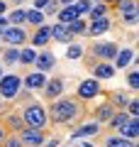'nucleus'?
<instances>
[{
	"label": "nucleus",
	"mask_w": 139,
	"mask_h": 147,
	"mask_svg": "<svg viewBox=\"0 0 139 147\" xmlns=\"http://www.w3.org/2000/svg\"><path fill=\"white\" fill-rule=\"evenodd\" d=\"M46 115H49V125L54 127H76L88 115V105H83L73 96H61L46 105Z\"/></svg>",
	"instance_id": "obj_1"
},
{
	"label": "nucleus",
	"mask_w": 139,
	"mask_h": 147,
	"mask_svg": "<svg viewBox=\"0 0 139 147\" xmlns=\"http://www.w3.org/2000/svg\"><path fill=\"white\" fill-rule=\"evenodd\" d=\"M20 115L25 127H32V130H49V115H46V105L41 100H32L25 108H20Z\"/></svg>",
	"instance_id": "obj_2"
},
{
	"label": "nucleus",
	"mask_w": 139,
	"mask_h": 147,
	"mask_svg": "<svg viewBox=\"0 0 139 147\" xmlns=\"http://www.w3.org/2000/svg\"><path fill=\"white\" fill-rule=\"evenodd\" d=\"M117 52H120L117 42H100V39H93V42L86 47V57H90L93 61H108V64L115 61Z\"/></svg>",
	"instance_id": "obj_3"
},
{
	"label": "nucleus",
	"mask_w": 139,
	"mask_h": 147,
	"mask_svg": "<svg viewBox=\"0 0 139 147\" xmlns=\"http://www.w3.org/2000/svg\"><path fill=\"white\" fill-rule=\"evenodd\" d=\"M29 42V30L27 27H7L0 34V47H10V49H22Z\"/></svg>",
	"instance_id": "obj_4"
},
{
	"label": "nucleus",
	"mask_w": 139,
	"mask_h": 147,
	"mask_svg": "<svg viewBox=\"0 0 139 147\" xmlns=\"http://www.w3.org/2000/svg\"><path fill=\"white\" fill-rule=\"evenodd\" d=\"M103 84H98L95 79H83V81H78V86H76V96L73 98L76 100H81L83 105H88L90 100H95L98 96H103Z\"/></svg>",
	"instance_id": "obj_5"
},
{
	"label": "nucleus",
	"mask_w": 139,
	"mask_h": 147,
	"mask_svg": "<svg viewBox=\"0 0 139 147\" xmlns=\"http://www.w3.org/2000/svg\"><path fill=\"white\" fill-rule=\"evenodd\" d=\"M20 91H22V76L20 74H5L0 79V100L3 103H12Z\"/></svg>",
	"instance_id": "obj_6"
},
{
	"label": "nucleus",
	"mask_w": 139,
	"mask_h": 147,
	"mask_svg": "<svg viewBox=\"0 0 139 147\" xmlns=\"http://www.w3.org/2000/svg\"><path fill=\"white\" fill-rule=\"evenodd\" d=\"M66 84L68 81L63 79V76H49V81H46V86L41 88V98L46 100V105L54 103L56 98H61L63 91H66Z\"/></svg>",
	"instance_id": "obj_7"
},
{
	"label": "nucleus",
	"mask_w": 139,
	"mask_h": 147,
	"mask_svg": "<svg viewBox=\"0 0 139 147\" xmlns=\"http://www.w3.org/2000/svg\"><path fill=\"white\" fill-rule=\"evenodd\" d=\"M49 135H51L49 130H32V127H22L17 132V137H20V142L25 147H41L49 140Z\"/></svg>",
	"instance_id": "obj_8"
},
{
	"label": "nucleus",
	"mask_w": 139,
	"mask_h": 147,
	"mask_svg": "<svg viewBox=\"0 0 139 147\" xmlns=\"http://www.w3.org/2000/svg\"><path fill=\"white\" fill-rule=\"evenodd\" d=\"M51 42V32H49V25H41V27H37V30H32L29 32V42H27V47H32V49H46V44Z\"/></svg>",
	"instance_id": "obj_9"
},
{
	"label": "nucleus",
	"mask_w": 139,
	"mask_h": 147,
	"mask_svg": "<svg viewBox=\"0 0 139 147\" xmlns=\"http://www.w3.org/2000/svg\"><path fill=\"white\" fill-rule=\"evenodd\" d=\"M49 76L46 74H39V71H29L22 76V88H27L29 93H41V88L46 86Z\"/></svg>",
	"instance_id": "obj_10"
},
{
	"label": "nucleus",
	"mask_w": 139,
	"mask_h": 147,
	"mask_svg": "<svg viewBox=\"0 0 139 147\" xmlns=\"http://www.w3.org/2000/svg\"><path fill=\"white\" fill-rule=\"evenodd\" d=\"M93 135H103V127H100L98 123H93V120L78 123L71 130V140H88V137H93Z\"/></svg>",
	"instance_id": "obj_11"
},
{
	"label": "nucleus",
	"mask_w": 139,
	"mask_h": 147,
	"mask_svg": "<svg viewBox=\"0 0 139 147\" xmlns=\"http://www.w3.org/2000/svg\"><path fill=\"white\" fill-rule=\"evenodd\" d=\"M115 113H117V110H115L112 105L108 103V100H103V103H98V105H93V108H90V120H93V123H98V125L103 127L105 123H108L110 118L115 115Z\"/></svg>",
	"instance_id": "obj_12"
},
{
	"label": "nucleus",
	"mask_w": 139,
	"mask_h": 147,
	"mask_svg": "<svg viewBox=\"0 0 139 147\" xmlns=\"http://www.w3.org/2000/svg\"><path fill=\"white\" fill-rule=\"evenodd\" d=\"M88 71H90V76L98 81V84L100 81H108V79H115V74H117L115 66L108 64V61H93L90 66H88Z\"/></svg>",
	"instance_id": "obj_13"
},
{
	"label": "nucleus",
	"mask_w": 139,
	"mask_h": 147,
	"mask_svg": "<svg viewBox=\"0 0 139 147\" xmlns=\"http://www.w3.org/2000/svg\"><path fill=\"white\" fill-rule=\"evenodd\" d=\"M103 96H105V100H108L115 110H124V108H127V103H129V98H132L129 91H120V88L103 91Z\"/></svg>",
	"instance_id": "obj_14"
},
{
	"label": "nucleus",
	"mask_w": 139,
	"mask_h": 147,
	"mask_svg": "<svg viewBox=\"0 0 139 147\" xmlns=\"http://www.w3.org/2000/svg\"><path fill=\"white\" fill-rule=\"evenodd\" d=\"M54 66H56V54L49 52V49H39L37 52V59H34V69L39 74H49Z\"/></svg>",
	"instance_id": "obj_15"
},
{
	"label": "nucleus",
	"mask_w": 139,
	"mask_h": 147,
	"mask_svg": "<svg viewBox=\"0 0 139 147\" xmlns=\"http://www.w3.org/2000/svg\"><path fill=\"white\" fill-rule=\"evenodd\" d=\"M127 120H129L127 113H124V110H117V113H115V115L103 125V135H117V132L127 125Z\"/></svg>",
	"instance_id": "obj_16"
},
{
	"label": "nucleus",
	"mask_w": 139,
	"mask_h": 147,
	"mask_svg": "<svg viewBox=\"0 0 139 147\" xmlns=\"http://www.w3.org/2000/svg\"><path fill=\"white\" fill-rule=\"evenodd\" d=\"M112 17H103V20H95V22H88V27H86V34L88 37H93V39H98L100 34H105L108 30H112Z\"/></svg>",
	"instance_id": "obj_17"
},
{
	"label": "nucleus",
	"mask_w": 139,
	"mask_h": 147,
	"mask_svg": "<svg viewBox=\"0 0 139 147\" xmlns=\"http://www.w3.org/2000/svg\"><path fill=\"white\" fill-rule=\"evenodd\" d=\"M134 49L132 47H122L117 52V57H115V61H112V66H115V71H122V69H127L129 64H134Z\"/></svg>",
	"instance_id": "obj_18"
},
{
	"label": "nucleus",
	"mask_w": 139,
	"mask_h": 147,
	"mask_svg": "<svg viewBox=\"0 0 139 147\" xmlns=\"http://www.w3.org/2000/svg\"><path fill=\"white\" fill-rule=\"evenodd\" d=\"M49 32H51V42H59V44H73V42H76V39L68 34L66 25L54 22V25H49Z\"/></svg>",
	"instance_id": "obj_19"
},
{
	"label": "nucleus",
	"mask_w": 139,
	"mask_h": 147,
	"mask_svg": "<svg viewBox=\"0 0 139 147\" xmlns=\"http://www.w3.org/2000/svg\"><path fill=\"white\" fill-rule=\"evenodd\" d=\"M120 137H124V140H129V142H134L139 137V118H129L127 120V125L122 127V130L117 132Z\"/></svg>",
	"instance_id": "obj_20"
},
{
	"label": "nucleus",
	"mask_w": 139,
	"mask_h": 147,
	"mask_svg": "<svg viewBox=\"0 0 139 147\" xmlns=\"http://www.w3.org/2000/svg\"><path fill=\"white\" fill-rule=\"evenodd\" d=\"M100 147H137V142H129L120 135H103L100 137Z\"/></svg>",
	"instance_id": "obj_21"
},
{
	"label": "nucleus",
	"mask_w": 139,
	"mask_h": 147,
	"mask_svg": "<svg viewBox=\"0 0 139 147\" xmlns=\"http://www.w3.org/2000/svg\"><path fill=\"white\" fill-rule=\"evenodd\" d=\"M108 12H110V3H93L86 22H95V20H103V17H110Z\"/></svg>",
	"instance_id": "obj_22"
},
{
	"label": "nucleus",
	"mask_w": 139,
	"mask_h": 147,
	"mask_svg": "<svg viewBox=\"0 0 139 147\" xmlns=\"http://www.w3.org/2000/svg\"><path fill=\"white\" fill-rule=\"evenodd\" d=\"M73 20H78V15H76V10H73L71 3H66V5L59 7V12H56V22L59 25H71Z\"/></svg>",
	"instance_id": "obj_23"
},
{
	"label": "nucleus",
	"mask_w": 139,
	"mask_h": 147,
	"mask_svg": "<svg viewBox=\"0 0 139 147\" xmlns=\"http://www.w3.org/2000/svg\"><path fill=\"white\" fill-rule=\"evenodd\" d=\"M17 59H20V49H10V47L0 49V66H3V69L17 64Z\"/></svg>",
	"instance_id": "obj_24"
},
{
	"label": "nucleus",
	"mask_w": 139,
	"mask_h": 147,
	"mask_svg": "<svg viewBox=\"0 0 139 147\" xmlns=\"http://www.w3.org/2000/svg\"><path fill=\"white\" fill-rule=\"evenodd\" d=\"M7 17V25L10 27H25L27 25V10L25 7H15V10L10 12V15H5Z\"/></svg>",
	"instance_id": "obj_25"
},
{
	"label": "nucleus",
	"mask_w": 139,
	"mask_h": 147,
	"mask_svg": "<svg viewBox=\"0 0 139 147\" xmlns=\"http://www.w3.org/2000/svg\"><path fill=\"white\" fill-rule=\"evenodd\" d=\"M117 25L120 27H137L139 25V10H129V12L117 15Z\"/></svg>",
	"instance_id": "obj_26"
},
{
	"label": "nucleus",
	"mask_w": 139,
	"mask_h": 147,
	"mask_svg": "<svg viewBox=\"0 0 139 147\" xmlns=\"http://www.w3.org/2000/svg\"><path fill=\"white\" fill-rule=\"evenodd\" d=\"M86 27H88L86 17H78V20H73L71 25H66V30H68V34L76 39V37H83V34H86Z\"/></svg>",
	"instance_id": "obj_27"
},
{
	"label": "nucleus",
	"mask_w": 139,
	"mask_h": 147,
	"mask_svg": "<svg viewBox=\"0 0 139 147\" xmlns=\"http://www.w3.org/2000/svg\"><path fill=\"white\" fill-rule=\"evenodd\" d=\"M34 59H37V49L22 47V49H20V59H17V64H22V66H34Z\"/></svg>",
	"instance_id": "obj_28"
},
{
	"label": "nucleus",
	"mask_w": 139,
	"mask_h": 147,
	"mask_svg": "<svg viewBox=\"0 0 139 147\" xmlns=\"http://www.w3.org/2000/svg\"><path fill=\"white\" fill-rule=\"evenodd\" d=\"M124 79H127L129 93H137V91H139V69H137V64H134V66L127 71V76H124Z\"/></svg>",
	"instance_id": "obj_29"
},
{
	"label": "nucleus",
	"mask_w": 139,
	"mask_h": 147,
	"mask_svg": "<svg viewBox=\"0 0 139 147\" xmlns=\"http://www.w3.org/2000/svg\"><path fill=\"white\" fill-rule=\"evenodd\" d=\"M46 17H44V12H39V10H27V25L32 27V30H37V27H41V25H46Z\"/></svg>",
	"instance_id": "obj_30"
},
{
	"label": "nucleus",
	"mask_w": 139,
	"mask_h": 147,
	"mask_svg": "<svg viewBox=\"0 0 139 147\" xmlns=\"http://www.w3.org/2000/svg\"><path fill=\"white\" fill-rule=\"evenodd\" d=\"M32 100H37V98H34V93H29L27 88H22L20 93H17V98L12 100L10 105H12V108H25V105H27V103H32Z\"/></svg>",
	"instance_id": "obj_31"
},
{
	"label": "nucleus",
	"mask_w": 139,
	"mask_h": 147,
	"mask_svg": "<svg viewBox=\"0 0 139 147\" xmlns=\"http://www.w3.org/2000/svg\"><path fill=\"white\" fill-rule=\"evenodd\" d=\"M110 10H117V15H122V12H129V10H139V3H134V0H122V3H110Z\"/></svg>",
	"instance_id": "obj_32"
},
{
	"label": "nucleus",
	"mask_w": 139,
	"mask_h": 147,
	"mask_svg": "<svg viewBox=\"0 0 139 147\" xmlns=\"http://www.w3.org/2000/svg\"><path fill=\"white\" fill-rule=\"evenodd\" d=\"M83 54H86V47H83L81 42H73V44H68L66 59H71V61H76V59H83Z\"/></svg>",
	"instance_id": "obj_33"
},
{
	"label": "nucleus",
	"mask_w": 139,
	"mask_h": 147,
	"mask_svg": "<svg viewBox=\"0 0 139 147\" xmlns=\"http://www.w3.org/2000/svg\"><path fill=\"white\" fill-rule=\"evenodd\" d=\"M71 5H73V10H76V15H78V17H83V15H88V12H90L93 3H88V0H81V3H71Z\"/></svg>",
	"instance_id": "obj_34"
},
{
	"label": "nucleus",
	"mask_w": 139,
	"mask_h": 147,
	"mask_svg": "<svg viewBox=\"0 0 139 147\" xmlns=\"http://www.w3.org/2000/svg\"><path fill=\"white\" fill-rule=\"evenodd\" d=\"M59 7H61V3H56V0H49V3H46V7H44V17H56Z\"/></svg>",
	"instance_id": "obj_35"
},
{
	"label": "nucleus",
	"mask_w": 139,
	"mask_h": 147,
	"mask_svg": "<svg viewBox=\"0 0 139 147\" xmlns=\"http://www.w3.org/2000/svg\"><path fill=\"white\" fill-rule=\"evenodd\" d=\"M3 147H25V145L20 142V137H17V135H7V140L3 142Z\"/></svg>",
	"instance_id": "obj_36"
},
{
	"label": "nucleus",
	"mask_w": 139,
	"mask_h": 147,
	"mask_svg": "<svg viewBox=\"0 0 139 147\" xmlns=\"http://www.w3.org/2000/svg\"><path fill=\"white\" fill-rule=\"evenodd\" d=\"M46 3H49V0H34V3H32V10H39V12H44Z\"/></svg>",
	"instance_id": "obj_37"
},
{
	"label": "nucleus",
	"mask_w": 139,
	"mask_h": 147,
	"mask_svg": "<svg viewBox=\"0 0 139 147\" xmlns=\"http://www.w3.org/2000/svg\"><path fill=\"white\" fill-rule=\"evenodd\" d=\"M41 147H59V137H51V140H46Z\"/></svg>",
	"instance_id": "obj_38"
},
{
	"label": "nucleus",
	"mask_w": 139,
	"mask_h": 147,
	"mask_svg": "<svg viewBox=\"0 0 139 147\" xmlns=\"http://www.w3.org/2000/svg\"><path fill=\"white\" fill-rule=\"evenodd\" d=\"M7 135H10V132H7V130H5V127L0 125V147H3V142H5V140H7Z\"/></svg>",
	"instance_id": "obj_39"
},
{
	"label": "nucleus",
	"mask_w": 139,
	"mask_h": 147,
	"mask_svg": "<svg viewBox=\"0 0 139 147\" xmlns=\"http://www.w3.org/2000/svg\"><path fill=\"white\" fill-rule=\"evenodd\" d=\"M7 27H10V25H7V17H0V34H3Z\"/></svg>",
	"instance_id": "obj_40"
},
{
	"label": "nucleus",
	"mask_w": 139,
	"mask_h": 147,
	"mask_svg": "<svg viewBox=\"0 0 139 147\" xmlns=\"http://www.w3.org/2000/svg\"><path fill=\"white\" fill-rule=\"evenodd\" d=\"M7 7H10V5H7V3H3V0H0V17H5V15H7Z\"/></svg>",
	"instance_id": "obj_41"
},
{
	"label": "nucleus",
	"mask_w": 139,
	"mask_h": 147,
	"mask_svg": "<svg viewBox=\"0 0 139 147\" xmlns=\"http://www.w3.org/2000/svg\"><path fill=\"white\" fill-rule=\"evenodd\" d=\"M0 123H3V100H0Z\"/></svg>",
	"instance_id": "obj_42"
},
{
	"label": "nucleus",
	"mask_w": 139,
	"mask_h": 147,
	"mask_svg": "<svg viewBox=\"0 0 139 147\" xmlns=\"http://www.w3.org/2000/svg\"><path fill=\"white\" fill-rule=\"evenodd\" d=\"M81 147H93V145H88V142H81Z\"/></svg>",
	"instance_id": "obj_43"
},
{
	"label": "nucleus",
	"mask_w": 139,
	"mask_h": 147,
	"mask_svg": "<svg viewBox=\"0 0 139 147\" xmlns=\"http://www.w3.org/2000/svg\"><path fill=\"white\" fill-rule=\"evenodd\" d=\"M3 76H5V71H3V66H0V79H3Z\"/></svg>",
	"instance_id": "obj_44"
},
{
	"label": "nucleus",
	"mask_w": 139,
	"mask_h": 147,
	"mask_svg": "<svg viewBox=\"0 0 139 147\" xmlns=\"http://www.w3.org/2000/svg\"><path fill=\"white\" fill-rule=\"evenodd\" d=\"M0 49H3V47H0Z\"/></svg>",
	"instance_id": "obj_45"
}]
</instances>
